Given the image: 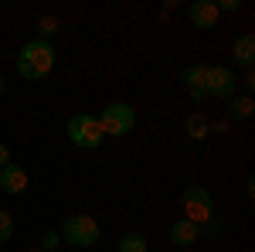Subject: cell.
Listing matches in <instances>:
<instances>
[{"label":"cell","mask_w":255,"mask_h":252,"mask_svg":"<svg viewBox=\"0 0 255 252\" xmlns=\"http://www.w3.org/2000/svg\"><path fill=\"white\" fill-rule=\"evenodd\" d=\"M204 75H208V65H191V68L184 72V85H187V92H191V102H194V106L208 102V92H204Z\"/></svg>","instance_id":"cell-9"},{"label":"cell","mask_w":255,"mask_h":252,"mask_svg":"<svg viewBox=\"0 0 255 252\" xmlns=\"http://www.w3.org/2000/svg\"><path fill=\"white\" fill-rule=\"evenodd\" d=\"M96 119L102 136H129L136 130V109L129 102H109V106H102Z\"/></svg>","instance_id":"cell-3"},{"label":"cell","mask_w":255,"mask_h":252,"mask_svg":"<svg viewBox=\"0 0 255 252\" xmlns=\"http://www.w3.org/2000/svg\"><path fill=\"white\" fill-rule=\"evenodd\" d=\"M215 7H218V14H221V10L235 14V10H242V0H221V3H215Z\"/></svg>","instance_id":"cell-18"},{"label":"cell","mask_w":255,"mask_h":252,"mask_svg":"<svg viewBox=\"0 0 255 252\" xmlns=\"http://www.w3.org/2000/svg\"><path fill=\"white\" fill-rule=\"evenodd\" d=\"M204 92H208V96H215V99L238 96V75H235V68H228V65H208Z\"/></svg>","instance_id":"cell-6"},{"label":"cell","mask_w":255,"mask_h":252,"mask_svg":"<svg viewBox=\"0 0 255 252\" xmlns=\"http://www.w3.org/2000/svg\"><path fill=\"white\" fill-rule=\"evenodd\" d=\"M180 205H184V218H187V222H194V225H208V222L215 218V198H211L208 188H201V184L184 188Z\"/></svg>","instance_id":"cell-5"},{"label":"cell","mask_w":255,"mask_h":252,"mask_svg":"<svg viewBox=\"0 0 255 252\" xmlns=\"http://www.w3.org/2000/svg\"><path fill=\"white\" fill-rule=\"evenodd\" d=\"M187 17H191V24H194L197 31H211V27H218V7L215 0H194L191 7H187Z\"/></svg>","instance_id":"cell-7"},{"label":"cell","mask_w":255,"mask_h":252,"mask_svg":"<svg viewBox=\"0 0 255 252\" xmlns=\"http://www.w3.org/2000/svg\"><path fill=\"white\" fill-rule=\"evenodd\" d=\"M7 164H14V157H10V147L7 143H0V167H7Z\"/></svg>","instance_id":"cell-19"},{"label":"cell","mask_w":255,"mask_h":252,"mask_svg":"<svg viewBox=\"0 0 255 252\" xmlns=\"http://www.w3.org/2000/svg\"><path fill=\"white\" fill-rule=\"evenodd\" d=\"M55 34H58V17H51V14H48V17H41L38 20V38L41 41H51Z\"/></svg>","instance_id":"cell-15"},{"label":"cell","mask_w":255,"mask_h":252,"mask_svg":"<svg viewBox=\"0 0 255 252\" xmlns=\"http://www.w3.org/2000/svg\"><path fill=\"white\" fill-rule=\"evenodd\" d=\"M31 252H41V249H31Z\"/></svg>","instance_id":"cell-23"},{"label":"cell","mask_w":255,"mask_h":252,"mask_svg":"<svg viewBox=\"0 0 255 252\" xmlns=\"http://www.w3.org/2000/svg\"><path fill=\"white\" fill-rule=\"evenodd\" d=\"M211 130H215V133H225V130H228V119H215Z\"/></svg>","instance_id":"cell-21"},{"label":"cell","mask_w":255,"mask_h":252,"mask_svg":"<svg viewBox=\"0 0 255 252\" xmlns=\"http://www.w3.org/2000/svg\"><path fill=\"white\" fill-rule=\"evenodd\" d=\"M184 133L191 136L194 143L208 140V133H211V119L204 116V113H187V119H184Z\"/></svg>","instance_id":"cell-13"},{"label":"cell","mask_w":255,"mask_h":252,"mask_svg":"<svg viewBox=\"0 0 255 252\" xmlns=\"http://www.w3.org/2000/svg\"><path fill=\"white\" fill-rule=\"evenodd\" d=\"M238 85H245V89L252 92V89H255V72H245V75L238 78Z\"/></svg>","instance_id":"cell-20"},{"label":"cell","mask_w":255,"mask_h":252,"mask_svg":"<svg viewBox=\"0 0 255 252\" xmlns=\"http://www.w3.org/2000/svg\"><path fill=\"white\" fill-rule=\"evenodd\" d=\"M116 252H150V242H146L143 232H126L123 239H119Z\"/></svg>","instance_id":"cell-14"},{"label":"cell","mask_w":255,"mask_h":252,"mask_svg":"<svg viewBox=\"0 0 255 252\" xmlns=\"http://www.w3.org/2000/svg\"><path fill=\"white\" fill-rule=\"evenodd\" d=\"M27 184H31V177L27 171L20 167V164H7V167H0V191L3 194H24L27 191Z\"/></svg>","instance_id":"cell-8"},{"label":"cell","mask_w":255,"mask_h":252,"mask_svg":"<svg viewBox=\"0 0 255 252\" xmlns=\"http://www.w3.org/2000/svg\"><path fill=\"white\" fill-rule=\"evenodd\" d=\"M61 232V242L65 246H75V249H89V246H96L99 239H102V229H99V222L92 215H68L65 222L58 225Z\"/></svg>","instance_id":"cell-2"},{"label":"cell","mask_w":255,"mask_h":252,"mask_svg":"<svg viewBox=\"0 0 255 252\" xmlns=\"http://www.w3.org/2000/svg\"><path fill=\"white\" fill-rule=\"evenodd\" d=\"M65 133L72 140V147H79V150H99L102 140H106L102 130H99V119L92 113H75V116L68 119Z\"/></svg>","instance_id":"cell-4"},{"label":"cell","mask_w":255,"mask_h":252,"mask_svg":"<svg viewBox=\"0 0 255 252\" xmlns=\"http://www.w3.org/2000/svg\"><path fill=\"white\" fill-rule=\"evenodd\" d=\"M51 68H55V44H51V41L34 38V41H27V44L20 48L17 75L24 78V82H41Z\"/></svg>","instance_id":"cell-1"},{"label":"cell","mask_w":255,"mask_h":252,"mask_svg":"<svg viewBox=\"0 0 255 252\" xmlns=\"http://www.w3.org/2000/svg\"><path fill=\"white\" fill-rule=\"evenodd\" d=\"M0 96H3V75H0Z\"/></svg>","instance_id":"cell-22"},{"label":"cell","mask_w":255,"mask_h":252,"mask_svg":"<svg viewBox=\"0 0 255 252\" xmlns=\"http://www.w3.org/2000/svg\"><path fill=\"white\" fill-rule=\"evenodd\" d=\"M252 109H255L252 96L225 99V119H228V123H245V119H252Z\"/></svg>","instance_id":"cell-11"},{"label":"cell","mask_w":255,"mask_h":252,"mask_svg":"<svg viewBox=\"0 0 255 252\" xmlns=\"http://www.w3.org/2000/svg\"><path fill=\"white\" fill-rule=\"evenodd\" d=\"M167 235H170V242H174V246H194L197 239H201V225L187 222V218H177Z\"/></svg>","instance_id":"cell-12"},{"label":"cell","mask_w":255,"mask_h":252,"mask_svg":"<svg viewBox=\"0 0 255 252\" xmlns=\"http://www.w3.org/2000/svg\"><path fill=\"white\" fill-rule=\"evenodd\" d=\"M14 239V215L0 212V242H10Z\"/></svg>","instance_id":"cell-17"},{"label":"cell","mask_w":255,"mask_h":252,"mask_svg":"<svg viewBox=\"0 0 255 252\" xmlns=\"http://www.w3.org/2000/svg\"><path fill=\"white\" fill-rule=\"evenodd\" d=\"M232 55H235V65H242L245 72H252V65H255V34H238L235 44H232Z\"/></svg>","instance_id":"cell-10"},{"label":"cell","mask_w":255,"mask_h":252,"mask_svg":"<svg viewBox=\"0 0 255 252\" xmlns=\"http://www.w3.org/2000/svg\"><path fill=\"white\" fill-rule=\"evenodd\" d=\"M61 246V232L58 229H44L41 232V252H55Z\"/></svg>","instance_id":"cell-16"}]
</instances>
